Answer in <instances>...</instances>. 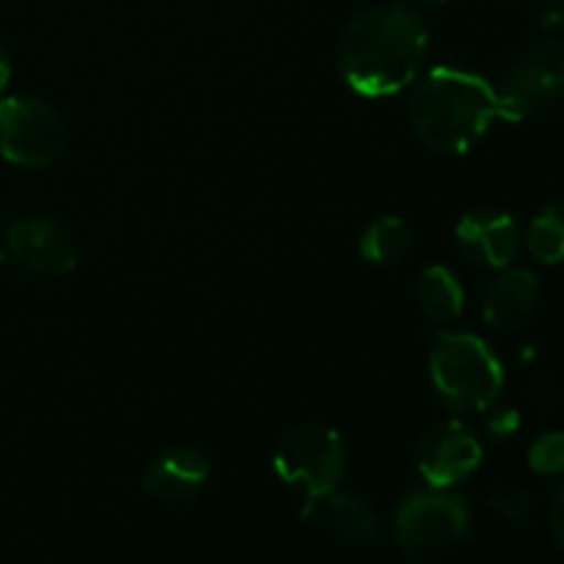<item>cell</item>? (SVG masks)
Listing matches in <instances>:
<instances>
[{
	"mask_svg": "<svg viewBox=\"0 0 564 564\" xmlns=\"http://www.w3.org/2000/svg\"><path fill=\"white\" fill-rule=\"evenodd\" d=\"M427 44V25L411 6H372L345 28L336 66L341 80L361 97H391L416 80Z\"/></svg>",
	"mask_w": 564,
	"mask_h": 564,
	"instance_id": "obj_1",
	"label": "cell"
},
{
	"mask_svg": "<svg viewBox=\"0 0 564 564\" xmlns=\"http://www.w3.org/2000/svg\"><path fill=\"white\" fill-rule=\"evenodd\" d=\"M411 127L438 154H466L496 119H505L501 97L490 80L457 66H435L411 94Z\"/></svg>",
	"mask_w": 564,
	"mask_h": 564,
	"instance_id": "obj_2",
	"label": "cell"
},
{
	"mask_svg": "<svg viewBox=\"0 0 564 564\" xmlns=\"http://www.w3.org/2000/svg\"><path fill=\"white\" fill-rule=\"evenodd\" d=\"M430 378L457 413H485L505 389L499 356L474 334H438L430 352Z\"/></svg>",
	"mask_w": 564,
	"mask_h": 564,
	"instance_id": "obj_3",
	"label": "cell"
},
{
	"mask_svg": "<svg viewBox=\"0 0 564 564\" xmlns=\"http://www.w3.org/2000/svg\"><path fill=\"white\" fill-rule=\"evenodd\" d=\"M273 468L281 482L301 496L303 516L308 518L312 507L323 496L334 494L345 477V441L323 424H303L281 435L273 452Z\"/></svg>",
	"mask_w": 564,
	"mask_h": 564,
	"instance_id": "obj_4",
	"label": "cell"
},
{
	"mask_svg": "<svg viewBox=\"0 0 564 564\" xmlns=\"http://www.w3.org/2000/svg\"><path fill=\"white\" fill-rule=\"evenodd\" d=\"M64 119L36 97L0 99V158L22 169H44L64 154Z\"/></svg>",
	"mask_w": 564,
	"mask_h": 564,
	"instance_id": "obj_5",
	"label": "cell"
},
{
	"mask_svg": "<svg viewBox=\"0 0 564 564\" xmlns=\"http://www.w3.org/2000/svg\"><path fill=\"white\" fill-rule=\"evenodd\" d=\"M505 108V121H521L540 105L564 94V42L540 39L523 47L507 66L496 88Z\"/></svg>",
	"mask_w": 564,
	"mask_h": 564,
	"instance_id": "obj_6",
	"label": "cell"
},
{
	"mask_svg": "<svg viewBox=\"0 0 564 564\" xmlns=\"http://www.w3.org/2000/svg\"><path fill=\"white\" fill-rule=\"evenodd\" d=\"M468 507L457 496L438 494H413L397 507L394 512V540L405 551L430 554L455 545L468 532Z\"/></svg>",
	"mask_w": 564,
	"mask_h": 564,
	"instance_id": "obj_7",
	"label": "cell"
},
{
	"mask_svg": "<svg viewBox=\"0 0 564 564\" xmlns=\"http://www.w3.org/2000/svg\"><path fill=\"white\" fill-rule=\"evenodd\" d=\"M482 463V444L463 422H441L430 427L416 444L419 474L435 490L452 488L471 477Z\"/></svg>",
	"mask_w": 564,
	"mask_h": 564,
	"instance_id": "obj_8",
	"label": "cell"
},
{
	"mask_svg": "<svg viewBox=\"0 0 564 564\" xmlns=\"http://www.w3.org/2000/svg\"><path fill=\"white\" fill-rule=\"evenodd\" d=\"M9 251L42 275H69L77 268V242L66 226L47 215H28L9 229Z\"/></svg>",
	"mask_w": 564,
	"mask_h": 564,
	"instance_id": "obj_9",
	"label": "cell"
},
{
	"mask_svg": "<svg viewBox=\"0 0 564 564\" xmlns=\"http://www.w3.org/2000/svg\"><path fill=\"white\" fill-rule=\"evenodd\" d=\"M455 242L471 262L505 270L521 251V229L516 218L501 209H474L457 220Z\"/></svg>",
	"mask_w": 564,
	"mask_h": 564,
	"instance_id": "obj_10",
	"label": "cell"
},
{
	"mask_svg": "<svg viewBox=\"0 0 564 564\" xmlns=\"http://www.w3.org/2000/svg\"><path fill=\"white\" fill-rule=\"evenodd\" d=\"M209 466L207 457L191 446H174L154 457L143 471V490L154 501H185L193 499L207 485Z\"/></svg>",
	"mask_w": 564,
	"mask_h": 564,
	"instance_id": "obj_11",
	"label": "cell"
},
{
	"mask_svg": "<svg viewBox=\"0 0 564 564\" xmlns=\"http://www.w3.org/2000/svg\"><path fill=\"white\" fill-rule=\"evenodd\" d=\"M540 303V279L532 270L505 268L490 284L482 303V317L490 328L512 330L527 323Z\"/></svg>",
	"mask_w": 564,
	"mask_h": 564,
	"instance_id": "obj_12",
	"label": "cell"
},
{
	"mask_svg": "<svg viewBox=\"0 0 564 564\" xmlns=\"http://www.w3.org/2000/svg\"><path fill=\"white\" fill-rule=\"evenodd\" d=\"M323 516L325 527L336 534L339 540H347V543H364L375 534L378 529V521H375V512L364 505L358 496L350 494H328L312 507V512ZM308 512V516H312Z\"/></svg>",
	"mask_w": 564,
	"mask_h": 564,
	"instance_id": "obj_13",
	"label": "cell"
},
{
	"mask_svg": "<svg viewBox=\"0 0 564 564\" xmlns=\"http://www.w3.org/2000/svg\"><path fill=\"white\" fill-rule=\"evenodd\" d=\"M416 301L419 308L427 314L433 323H455L463 312V303H466V295H463V286L457 281V275L452 273L444 264H433V268L424 270L419 275L416 284Z\"/></svg>",
	"mask_w": 564,
	"mask_h": 564,
	"instance_id": "obj_14",
	"label": "cell"
},
{
	"mask_svg": "<svg viewBox=\"0 0 564 564\" xmlns=\"http://www.w3.org/2000/svg\"><path fill=\"white\" fill-rule=\"evenodd\" d=\"M411 226L402 218H394V215H383V218L372 220V224L361 231V237H358V251H361V257L372 264L400 262V259H405V253L411 251Z\"/></svg>",
	"mask_w": 564,
	"mask_h": 564,
	"instance_id": "obj_15",
	"label": "cell"
},
{
	"mask_svg": "<svg viewBox=\"0 0 564 564\" xmlns=\"http://www.w3.org/2000/svg\"><path fill=\"white\" fill-rule=\"evenodd\" d=\"M523 240H527V251L540 264L564 262V207L551 204L543 213L534 215Z\"/></svg>",
	"mask_w": 564,
	"mask_h": 564,
	"instance_id": "obj_16",
	"label": "cell"
},
{
	"mask_svg": "<svg viewBox=\"0 0 564 564\" xmlns=\"http://www.w3.org/2000/svg\"><path fill=\"white\" fill-rule=\"evenodd\" d=\"M529 468L543 477H554L564 471V430L543 433L529 446Z\"/></svg>",
	"mask_w": 564,
	"mask_h": 564,
	"instance_id": "obj_17",
	"label": "cell"
},
{
	"mask_svg": "<svg viewBox=\"0 0 564 564\" xmlns=\"http://www.w3.org/2000/svg\"><path fill=\"white\" fill-rule=\"evenodd\" d=\"M488 505L499 516L510 518V521H521V518L532 512V496H529V490L518 488V485H505V488H496L488 496Z\"/></svg>",
	"mask_w": 564,
	"mask_h": 564,
	"instance_id": "obj_18",
	"label": "cell"
},
{
	"mask_svg": "<svg viewBox=\"0 0 564 564\" xmlns=\"http://www.w3.org/2000/svg\"><path fill=\"white\" fill-rule=\"evenodd\" d=\"M485 427L494 438H512V435L521 430V413L516 408H488V419H485Z\"/></svg>",
	"mask_w": 564,
	"mask_h": 564,
	"instance_id": "obj_19",
	"label": "cell"
},
{
	"mask_svg": "<svg viewBox=\"0 0 564 564\" xmlns=\"http://www.w3.org/2000/svg\"><path fill=\"white\" fill-rule=\"evenodd\" d=\"M532 20L551 31L564 22V0H532Z\"/></svg>",
	"mask_w": 564,
	"mask_h": 564,
	"instance_id": "obj_20",
	"label": "cell"
},
{
	"mask_svg": "<svg viewBox=\"0 0 564 564\" xmlns=\"http://www.w3.org/2000/svg\"><path fill=\"white\" fill-rule=\"evenodd\" d=\"M549 523H551V534L560 543V549H564V485L560 494L554 496V505H551L549 512Z\"/></svg>",
	"mask_w": 564,
	"mask_h": 564,
	"instance_id": "obj_21",
	"label": "cell"
},
{
	"mask_svg": "<svg viewBox=\"0 0 564 564\" xmlns=\"http://www.w3.org/2000/svg\"><path fill=\"white\" fill-rule=\"evenodd\" d=\"M9 77H11V66H9V61H6L3 47H0V91H3V88H6Z\"/></svg>",
	"mask_w": 564,
	"mask_h": 564,
	"instance_id": "obj_22",
	"label": "cell"
},
{
	"mask_svg": "<svg viewBox=\"0 0 564 564\" xmlns=\"http://www.w3.org/2000/svg\"><path fill=\"white\" fill-rule=\"evenodd\" d=\"M424 3H446V0H424Z\"/></svg>",
	"mask_w": 564,
	"mask_h": 564,
	"instance_id": "obj_23",
	"label": "cell"
},
{
	"mask_svg": "<svg viewBox=\"0 0 564 564\" xmlns=\"http://www.w3.org/2000/svg\"><path fill=\"white\" fill-rule=\"evenodd\" d=\"M0 220H3V204H0Z\"/></svg>",
	"mask_w": 564,
	"mask_h": 564,
	"instance_id": "obj_24",
	"label": "cell"
}]
</instances>
